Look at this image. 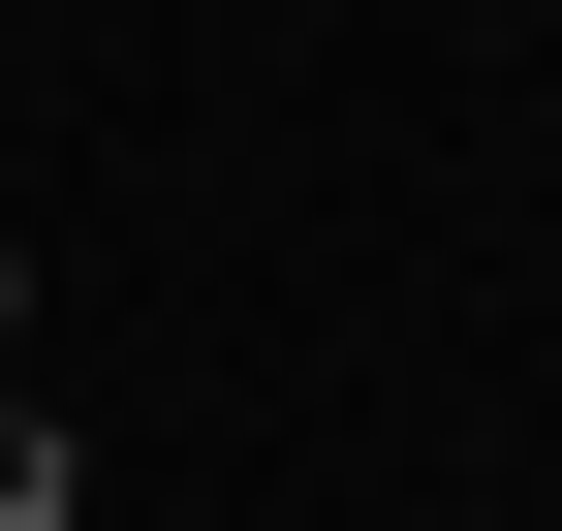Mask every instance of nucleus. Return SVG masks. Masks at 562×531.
<instances>
[{
    "mask_svg": "<svg viewBox=\"0 0 562 531\" xmlns=\"http://www.w3.org/2000/svg\"><path fill=\"white\" fill-rule=\"evenodd\" d=\"M0 313H32V282H0Z\"/></svg>",
    "mask_w": 562,
    "mask_h": 531,
    "instance_id": "f03ea898",
    "label": "nucleus"
},
{
    "mask_svg": "<svg viewBox=\"0 0 562 531\" xmlns=\"http://www.w3.org/2000/svg\"><path fill=\"white\" fill-rule=\"evenodd\" d=\"M63 500H94V470H63V407L0 375V531H63Z\"/></svg>",
    "mask_w": 562,
    "mask_h": 531,
    "instance_id": "f257e3e1",
    "label": "nucleus"
}]
</instances>
